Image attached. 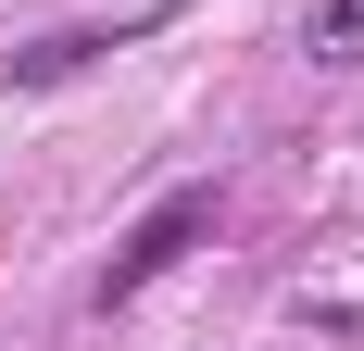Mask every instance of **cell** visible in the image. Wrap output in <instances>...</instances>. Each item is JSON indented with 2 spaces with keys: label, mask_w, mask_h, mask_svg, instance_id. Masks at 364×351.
<instances>
[{
  "label": "cell",
  "mask_w": 364,
  "mask_h": 351,
  "mask_svg": "<svg viewBox=\"0 0 364 351\" xmlns=\"http://www.w3.org/2000/svg\"><path fill=\"white\" fill-rule=\"evenodd\" d=\"M301 63L314 75H364V0H314L301 13Z\"/></svg>",
  "instance_id": "obj_3"
},
{
  "label": "cell",
  "mask_w": 364,
  "mask_h": 351,
  "mask_svg": "<svg viewBox=\"0 0 364 351\" xmlns=\"http://www.w3.org/2000/svg\"><path fill=\"white\" fill-rule=\"evenodd\" d=\"M126 38H139V26H75V38H26V50H13L0 75H13V88H63V75H88L101 50H126Z\"/></svg>",
  "instance_id": "obj_2"
},
{
  "label": "cell",
  "mask_w": 364,
  "mask_h": 351,
  "mask_svg": "<svg viewBox=\"0 0 364 351\" xmlns=\"http://www.w3.org/2000/svg\"><path fill=\"white\" fill-rule=\"evenodd\" d=\"M201 226H214V188H176V201H151L139 226H126V251L101 264V288H88V301H101V314H126V301H139V288L164 276V264L201 239Z\"/></svg>",
  "instance_id": "obj_1"
}]
</instances>
